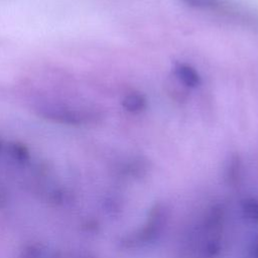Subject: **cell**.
<instances>
[{"instance_id":"obj_1","label":"cell","mask_w":258,"mask_h":258,"mask_svg":"<svg viewBox=\"0 0 258 258\" xmlns=\"http://www.w3.org/2000/svg\"><path fill=\"white\" fill-rule=\"evenodd\" d=\"M224 211L219 206H213L206 213L196 238V252L200 258H215L221 251Z\"/></svg>"},{"instance_id":"obj_2","label":"cell","mask_w":258,"mask_h":258,"mask_svg":"<svg viewBox=\"0 0 258 258\" xmlns=\"http://www.w3.org/2000/svg\"><path fill=\"white\" fill-rule=\"evenodd\" d=\"M166 209L163 205H155L148 214L144 225L125 239L128 247H137L153 242L158 238L166 223Z\"/></svg>"},{"instance_id":"obj_3","label":"cell","mask_w":258,"mask_h":258,"mask_svg":"<svg viewBox=\"0 0 258 258\" xmlns=\"http://www.w3.org/2000/svg\"><path fill=\"white\" fill-rule=\"evenodd\" d=\"M243 217L250 223H258V200L254 198L244 199L241 203Z\"/></svg>"},{"instance_id":"obj_4","label":"cell","mask_w":258,"mask_h":258,"mask_svg":"<svg viewBox=\"0 0 258 258\" xmlns=\"http://www.w3.org/2000/svg\"><path fill=\"white\" fill-rule=\"evenodd\" d=\"M251 258H258V237L253 242L251 249Z\"/></svg>"}]
</instances>
